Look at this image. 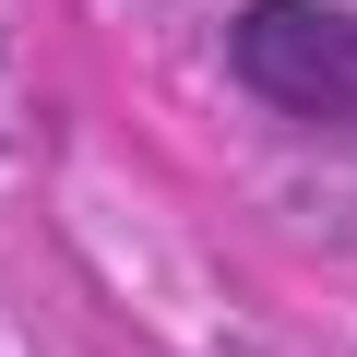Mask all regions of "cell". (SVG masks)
Returning a JSON list of instances; mask_svg holds the SVG:
<instances>
[{
  "label": "cell",
  "mask_w": 357,
  "mask_h": 357,
  "mask_svg": "<svg viewBox=\"0 0 357 357\" xmlns=\"http://www.w3.org/2000/svg\"><path fill=\"white\" fill-rule=\"evenodd\" d=\"M238 72L286 119L345 131L357 119V13H333V0H250L238 13Z\"/></svg>",
  "instance_id": "6da1fadb"
}]
</instances>
